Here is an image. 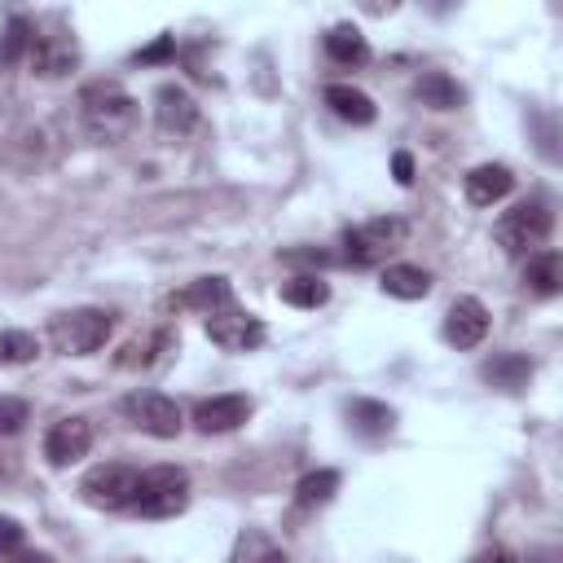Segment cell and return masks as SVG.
<instances>
[{"instance_id": "1", "label": "cell", "mask_w": 563, "mask_h": 563, "mask_svg": "<svg viewBox=\"0 0 563 563\" xmlns=\"http://www.w3.org/2000/svg\"><path fill=\"white\" fill-rule=\"evenodd\" d=\"M79 114H84V128L92 141L110 145V141H123L136 123V101L128 88H119L114 79H97L79 92Z\"/></svg>"}, {"instance_id": "2", "label": "cell", "mask_w": 563, "mask_h": 563, "mask_svg": "<svg viewBox=\"0 0 563 563\" xmlns=\"http://www.w3.org/2000/svg\"><path fill=\"white\" fill-rule=\"evenodd\" d=\"M189 506V475L180 466H150L141 471V484H136V497L128 510L145 515V519H172Z\"/></svg>"}, {"instance_id": "3", "label": "cell", "mask_w": 563, "mask_h": 563, "mask_svg": "<svg viewBox=\"0 0 563 563\" xmlns=\"http://www.w3.org/2000/svg\"><path fill=\"white\" fill-rule=\"evenodd\" d=\"M114 330V317L106 308H70V312H57L48 321V339L57 352L66 356H88L97 352Z\"/></svg>"}, {"instance_id": "4", "label": "cell", "mask_w": 563, "mask_h": 563, "mask_svg": "<svg viewBox=\"0 0 563 563\" xmlns=\"http://www.w3.org/2000/svg\"><path fill=\"white\" fill-rule=\"evenodd\" d=\"M550 229H554V211L541 198H523L510 211H501V220H497L493 233H497V242H501L506 255H523V251L541 246L550 238Z\"/></svg>"}, {"instance_id": "5", "label": "cell", "mask_w": 563, "mask_h": 563, "mask_svg": "<svg viewBox=\"0 0 563 563\" xmlns=\"http://www.w3.org/2000/svg\"><path fill=\"white\" fill-rule=\"evenodd\" d=\"M405 233H409V229H405V220H396V216L365 220V224H356V229L343 233V260L356 264V268H369V264L387 260V255L405 242Z\"/></svg>"}, {"instance_id": "6", "label": "cell", "mask_w": 563, "mask_h": 563, "mask_svg": "<svg viewBox=\"0 0 563 563\" xmlns=\"http://www.w3.org/2000/svg\"><path fill=\"white\" fill-rule=\"evenodd\" d=\"M136 484H141V471L128 466V462H101L92 466L84 479H79V497L97 510H128L132 497H136Z\"/></svg>"}, {"instance_id": "7", "label": "cell", "mask_w": 563, "mask_h": 563, "mask_svg": "<svg viewBox=\"0 0 563 563\" xmlns=\"http://www.w3.org/2000/svg\"><path fill=\"white\" fill-rule=\"evenodd\" d=\"M123 418H128L136 431L158 435V440H172V435H180V427H185L180 405H176L172 396H163V391H132V396H123Z\"/></svg>"}, {"instance_id": "8", "label": "cell", "mask_w": 563, "mask_h": 563, "mask_svg": "<svg viewBox=\"0 0 563 563\" xmlns=\"http://www.w3.org/2000/svg\"><path fill=\"white\" fill-rule=\"evenodd\" d=\"M207 339L224 352H251L264 343V321L255 312H242V308H220L207 317Z\"/></svg>"}, {"instance_id": "9", "label": "cell", "mask_w": 563, "mask_h": 563, "mask_svg": "<svg viewBox=\"0 0 563 563\" xmlns=\"http://www.w3.org/2000/svg\"><path fill=\"white\" fill-rule=\"evenodd\" d=\"M484 334H488V308L475 295L453 299L449 312H444V343H453L457 352H466V347H479Z\"/></svg>"}, {"instance_id": "10", "label": "cell", "mask_w": 563, "mask_h": 563, "mask_svg": "<svg viewBox=\"0 0 563 563\" xmlns=\"http://www.w3.org/2000/svg\"><path fill=\"white\" fill-rule=\"evenodd\" d=\"M26 57H31L35 75L57 79V75H66V70H75V66H79V44H75V35L53 31V35H35Z\"/></svg>"}, {"instance_id": "11", "label": "cell", "mask_w": 563, "mask_h": 563, "mask_svg": "<svg viewBox=\"0 0 563 563\" xmlns=\"http://www.w3.org/2000/svg\"><path fill=\"white\" fill-rule=\"evenodd\" d=\"M251 418V400L229 391V396H211V400H198L194 409V427L202 435H224V431H238L242 422Z\"/></svg>"}, {"instance_id": "12", "label": "cell", "mask_w": 563, "mask_h": 563, "mask_svg": "<svg viewBox=\"0 0 563 563\" xmlns=\"http://www.w3.org/2000/svg\"><path fill=\"white\" fill-rule=\"evenodd\" d=\"M88 449H92V427H88V418H62V422H53L48 435H44V457H48L53 466H70V462H79Z\"/></svg>"}, {"instance_id": "13", "label": "cell", "mask_w": 563, "mask_h": 563, "mask_svg": "<svg viewBox=\"0 0 563 563\" xmlns=\"http://www.w3.org/2000/svg\"><path fill=\"white\" fill-rule=\"evenodd\" d=\"M154 119H158V128L163 132H189L194 123H198V101L189 97V88L185 84H158V92H154Z\"/></svg>"}, {"instance_id": "14", "label": "cell", "mask_w": 563, "mask_h": 563, "mask_svg": "<svg viewBox=\"0 0 563 563\" xmlns=\"http://www.w3.org/2000/svg\"><path fill=\"white\" fill-rule=\"evenodd\" d=\"M462 185H466V198H471L475 207H493V202H501V198L515 189V176H510L506 163H479V167L466 172Z\"/></svg>"}, {"instance_id": "15", "label": "cell", "mask_w": 563, "mask_h": 563, "mask_svg": "<svg viewBox=\"0 0 563 563\" xmlns=\"http://www.w3.org/2000/svg\"><path fill=\"white\" fill-rule=\"evenodd\" d=\"M233 303V286H229V277H198V282H189L180 295H172V308H194V312H220V308H229Z\"/></svg>"}, {"instance_id": "16", "label": "cell", "mask_w": 563, "mask_h": 563, "mask_svg": "<svg viewBox=\"0 0 563 563\" xmlns=\"http://www.w3.org/2000/svg\"><path fill=\"white\" fill-rule=\"evenodd\" d=\"M347 427H352L356 435H365V440H383V435H391V427H396V409L383 405V400L356 396V400H347Z\"/></svg>"}, {"instance_id": "17", "label": "cell", "mask_w": 563, "mask_h": 563, "mask_svg": "<svg viewBox=\"0 0 563 563\" xmlns=\"http://www.w3.org/2000/svg\"><path fill=\"white\" fill-rule=\"evenodd\" d=\"M413 97H418L427 110H457V106L466 101V88H462L453 75H444V70H427V75L413 84Z\"/></svg>"}, {"instance_id": "18", "label": "cell", "mask_w": 563, "mask_h": 563, "mask_svg": "<svg viewBox=\"0 0 563 563\" xmlns=\"http://www.w3.org/2000/svg\"><path fill=\"white\" fill-rule=\"evenodd\" d=\"M325 106H330L343 123H356V128L374 123V114H378V106L369 101V92H361V88H352V84H330V88H325Z\"/></svg>"}, {"instance_id": "19", "label": "cell", "mask_w": 563, "mask_h": 563, "mask_svg": "<svg viewBox=\"0 0 563 563\" xmlns=\"http://www.w3.org/2000/svg\"><path fill=\"white\" fill-rule=\"evenodd\" d=\"M479 378L493 383V387H501V391H519L532 378V361L523 352H497L493 361L479 365Z\"/></svg>"}, {"instance_id": "20", "label": "cell", "mask_w": 563, "mask_h": 563, "mask_svg": "<svg viewBox=\"0 0 563 563\" xmlns=\"http://www.w3.org/2000/svg\"><path fill=\"white\" fill-rule=\"evenodd\" d=\"M523 286H528L537 299L559 295V286H563V255H559V251H537V255L528 260V268H523Z\"/></svg>"}, {"instance_id": "21", "label": "cell", "mask_w": 563, "mask_h": 563, "mask_svg": "<svg viewBox=\"0 0 563 563\" xmlns=\"http://www.w3.org/2000/svg\"><path fill=\"white\" fill-rule=\"evenodd\" d=\"M229 563H290V554L260 528H246L238 541H233V554Z\"/></svg>"}, {"instance_id": "22", "label": "cell", "mask_w": 563, "mask_h": 563, "mask_svg": "<svg viewBox=\"0 0 563 563\" xmlns=\"http://www.w3.org/2000/svg\"><path fill=\"white\" fill-rule=\"evenodd\" d=\"M325 53H330L334 62H343V66H361V62L369 57V44H365L361 26L339 22V26H330V31H325Z\"/></svg>"}, {"instance_id": "23", "label": "cell", "mask_w": 563, "mask_h": 563, "mask_svg": "<svg viewBox=\"0 0 563 563\" xmlns=\"http://www.w3.org/2000/svg\"><path fill=\"white\" fill-rule=\"evenodd\" d=\"M383 290H387L391 299H422V295L431 290V277H427V268H418V264H391V268L383 273Z\"/></svg>"}, {"instance_id": "24", "label": "cell", "mask_w": 563, "mask_h": 563, "mask_svg": "<svg viewBox=\"0 0 563 563\" xmlns=\"http://www.w3.org/2000/svg\"><path fill=\"white\" fill-rule=\"evenodd\" d=\"M31 40H35V22L31 18H9L4 31H0V66H18L26 53H31Z\"/></svg>"}, {"instance_id": "25", "label": "cell", "mask_w": 563, "mask_h": 563, "mask_svg": "<svg viewBox=\"0 0 563 563\" xmlns=\"http://www.w3.org/2000/svg\"><path fill=\"white\" fill-rule=\"evenodd\" d=\"M282 299L295 303V308H321V303L330 299V286H325L317 273H303V277H290V282L282 286Z\"/></svg>"}, {"instance_id": "26", "label": "cell", "mask_w": 563, "mask_h": 563, "mask_svg": "<svg viewBox=\"0 0 563 563\" xmlns=\"http://www.w3.org/2000/svg\"><path fill=\"white\" fill-rule=\"evenodd\" d=\"M334 493H339V471H312V475L299 479L295 501H299L303 510H312V506H325Z\"/></svg>"}, {"instance_id": "27", "label": "cell", "mask_w": 563, "mask_h": 563, "mask_svg": "<svg viewBox=\"0 0 563 563\" xmlns=\"http://www.w3.org/2000/svg\"><path fill=\"white\" fill-rule=\"evenodd\" d=\"M40 352L35 334L26 330H0V365H26Z\"/></svg>"}, {"instance_id": "28", "label": "cell", "mask_w": 563, "mask_h": 563, "mask_svg": "<svg viewBox=\"0 0 563 563\" xmlns=\"http://www.w3.org/2000/svg\"><path fill=\"white\" fill-rule=\"evenodd\" d=\"M167 343H172L167 334H150V339H132V343H123V352H119V369L150 365V361H154V352H158V347H167Z\"/></svg>"}, {"instance_id": "29", "label": "cell", "mask_w": 563, "mask_h": 563, "mask_svg": "<svg viewBox=\"0 0 563 563\" xmlns=\"http://www.w3.org/2000/svg\"><path fill=\"white\" fill-rule=\"evenodd\" d=\"M26 400H18V396H0V435H13V431H22V422H26Z\"/></svg>"}, {"instance_id": "30", "label": "cell", "mask_w": 563, "mask_h": 563, "mask_svg": "<svg viewBox=\"0 0 563 563\" xmlns=\"http://www.w3.org/2000/svg\"><path fill=\"white\" fill-rule=\"evenodd\" d=\"M22 545V523L13 515H0V563Z\"/></svg>"}, {"instance_id": "31", "label": "cell", "mask_w": 563, "mask_h": 563, "mask_svg": "<svg viewBox=\"0 0 563 563\" xmlns=\"http://www.w3.org/2000/svg\"><path fill=\"white\" fill-rule=\"evenodd\" d=\"M172 53H176V40H172V35H158L150 48L136 53V62H163V57H172Z\"/></svg>"}, {"instance_id": "32", "label": "cell", "mask_w": 563, "mask_h": 563, "mask_svg": "<svg viewBox=\"0 0 563 563\" xmlns=\"http://www.w3.org/2000/svg\"><path fill=\"white\" fill-rule=\"evenodd\" d=\"M391 172H396V180H400V185H409V180H413V158L400 150V154L391 158Z\"/></svg>"}, {"instance_id": "33", "label": "cell", "mask_w": 563, "mask_h": 563, "mask_svg": "<svg viewBox=\"0 0 563 563\" xmlns=\"http://www.w3.org/2000/svg\"><path fill=\"white\" fill-rule=\"evenodd\" d=\"M286 260H290V264H325L330 255H325V251H286Z\"/></svg>"}, {"instance_id": "34", "label": "cell", "mask_w": 563, "mask_h": 563, "mask_svg": "<svg viewBox=\"0 0 563 563\" xmlns=\"http://www.w3.org/2000/svg\"><path fill=\"white\" fill-rule=\"evenodd\" d=\"M4 563H53V559H48L44 550H13Z\"/></svg>"}, {"instance_id": "35", "label": "cell", "mask_w": 563, "mask_h": 563, "mask_svg": "<svg viewBox=\"0 0 563 563\" xmlns=\"http://www.w3.org/2000/svg\"><path fill=\"white\" fill-rule=\"evenodd\" d=\"M471 563H510V554L497 545V550H484V554H479V559H471Z\"/></svg>"}]
</instances>
